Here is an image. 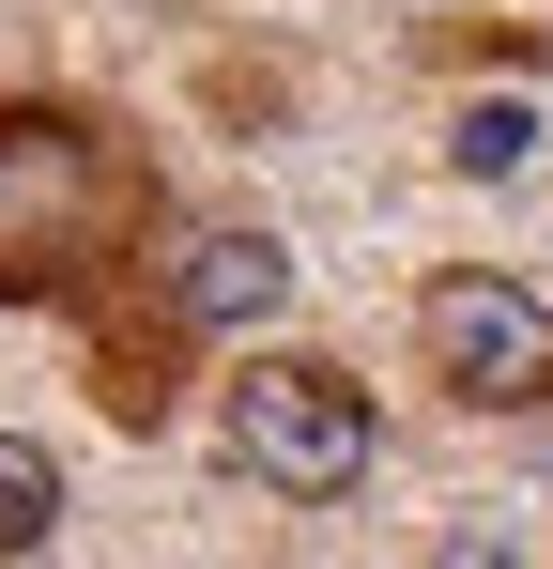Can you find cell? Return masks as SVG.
<instances>
[{"instance_id":"obj_1","label":"cell","mask_w":553,"mask_h":569,"mask_svg":"<svg viewBox=\"0 0 553 569\" xmlns=\"http://www.w3.org/2000/svg\"><path fill=\"white\" fill-rule=\"evenodd\" d=\"M170 231V170L123 108L16 93L0 108V308H62L139 278V247Z\"/></svg>"},{"instance_id":"obj_2","label":"cell","mask_w":553,"mask_h":569,"mask_svg":"<svg viewBox=\"0 0 553 569\" xmlns=\"http://www.w3.org/2000/svg\"><path fill=\"white\" fill-rule=\"evenodd\" d=\"M215 447L262 477L276 508H339L384 462V416H369V385L339 355H247V370L215 385Z\"/></svg>"},{"instance_id":"obj_3","label":"cell","mask_w":553,"mask_h":569,"mask_svg":"<svg viewBox=\"0 0 553 569\" xmlns=\"http://www.w3.org/2000/svg\"><path fill=\"white\" fill-rule=\"evenodd\" d=\"M415 355H431V385L461 416H553V292L461 262V278L415 292Z\"/></svg>"},{"instance_id":"obj_4","label":"cell","mask_w":553,"mask_h":569,"mask_svg":"<svg viewBox=\"0 0 553 569\" xmlns=\"http://www.w3.org/2000/svg\"><path fill=\"white\" fill-rule=\"evenodd\" d=\"M154 278H170V308L200 323V339H231V323H276V308H292V247L231 216V231H184Z\"/></svg>"},{"instance_id":"obj_5","label":"cell","mask_w":553,"mask_h":569,"mask_svg":"<svg viewBox=\"0 0 553 569\" xmlns=\"http://www.w3.org/2000/svg\"><path fill=\"white\" fill-rule=\"evenodd\" d=\"M62 539V462L31 431H0V555H47Z\"/></svg>"},{"instance_id":"obj_6","label":"cell","mask_w":553,"mask_h":569,"mask_svg":"<svg viewBox=\"0 0 553 569\" xmlns=\"http://www.w3.org/2000/svg\"><path fill=\"white\" fill-rule=\"evenodd\" d=\"M446 154H461V186H507V170L539 154V108H507V93H492V108H461V123H446Z\"/></svg>"}]
</instances>
